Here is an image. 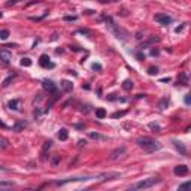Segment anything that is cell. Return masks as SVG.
Segmentation results:
<instances>
[{
	"label": "cell",
	"mask_w": 191,
	"mask_h": 191,
	"mask_svg": "<svg viewBox=\"0 0 191 191\" xmlns=\"http://www.w3.org/2000/svg\"><path fill=\"white\" fill-rule=\"evenodd\" d=\"M158 182H160V179H157V178H149V179H143V181H141V182L132 185V188H133V190H143V188H149V187H152V185H155V184H158Z\"/></svg>",
	"instance_id": "obj_2"
},
{
	"label": "cell",
	"mask_w": 191,
	"mask_h": 191,
	"mask_svg": "<svg viewBox=\"0 0 191 191\" xmlns=\"http://www.w3.org/2000/svg\"><path fill=\"white\" fill-rule=\"evenodd\" d=\"M21 66H24V67H30V66H31V60L27 58V57L21 58Z\"/></svg>",
	"instance_id": "obj_17"
},
{
	"label": "cell",
	"mask_w": 191,
	"mask_h": 191,
	"mask_svg": "<svg viewBox=\"0 0 191 191\" xmlns=\"http://www.w3.org/2000/svg\"><path fill=\"white\" fill-rule=\"evenodd\" d=\"M39 64H41L42 67H49V69H52V67H54V63H51V61H49V57H48L46 54L41 55V58H39Z\"/></svg>",
	"instance_id": "obj_5"
},
{
	"label": "cell",
	"mask_w": 191,
	"mask_h": 191,
	"mask_svg": "<svg viewBox=\"0 0 191 191\" xmlns=\"http://www.w3.org/2000/svg\"><path fill=\"white\" fill-rule=\"evenodd\" d=\"M151 54H152V55H158V51H157V49H152Z\"/></svg>",
	"instance_id": "obj_29"
},
{
	"label": "cell",
	"mask_w": 191,
	"mask_h": 191,
	"mask_svg": "<svg viewBox=\"0 0 191 191\" xmlns=\"http://www.w3.org/2000/svg\"><path fill=\"white\" fill-rule=\"evenodd\" d=\"M90 137H91V139H101V136L97 134V133H90Z\"/></svg>",
	"instance_id": "obj_26"
},
{
	"label": "cell",
	"mask_w": 191,
	"mask_h": 191,
	"mask_svg": "<svg viewBox=\"0 0 191 191\" xmlns=\"http://www.w3.org/2000/svg\"><path fill=\"white\" fill-rule=\"evenodd\" d=\"M8 37H9V30H0V39L6 41Z\"/></svg>",
	"instance_id": "obj_18"
},
{
	"label": "cell",
	"mask_w": 191,
	"mask_h": 191,
	"mask_svg": "<svg viewBox=\"0 0 191 191\" xmlns=\"http://www.w3.org/2000/svg\"><path fill=\"white\" fill-rule=\"evenodd\" d=\"M124 152H125V148H124V146L120 148V149H117V151H113V152H112V158H113V160H117V158L120 157L118 154H124Z\"/></svg>",
	"instance_id": "obj_16"
},
{
	"label": "cell",
	"mask_w": 191,
	"mask_h": 191,
	"mask_svg": "<svg viewBox=\"0 0 191 191\" xmlns=\"http://www.w3.org/2000/svg\"><path fill=\"white\" fill-rule=\"evenodd\" d=\"M8 106H9V109H14V111H17L18 109V106H20V100H10L9 103H8Z\"/></svg>",
	"instance_id": "obj_12"
},
{
	"label": "cell",
	"mask_w": 191,
	"mask_h": 191,
	"mask_svg": "<svg viewBox=\"0 0 191 191\" xmlns=\"http://www.w3.org/2000/svg\"><path fill=\"white\" fill-rule=\"evenodd\" d=\"M64 20H66V21H75V20H76V17H66Z\"/></svg>",
	"instance_id": "obj_28"
},
{
	"label": "cell",
	"mask_w": 191,
	"mask_h": 191,
	"mask_svg": "<svg viewBox=\"0 0 191 191\" xmlns=\"http://www.w3.org/2000/svg\"><path fill=\"white\" fill-rule=\"evenodd\" d=\"M149 129H152V130H157V132H160V125H157V124H154V122H151V124H149Z\"/></svg>",
	"instance_id": "obj_22"
},
{
	"label": "cell",
	"mask_w": 191,
	"mask_h": 191,
	"mask_svg": "<svg viewBox=\"0 0 191 191\" xmlns=\"http://www.w3.org/2000/svg\"><path fill=\"white\" fill-rule=\"evenodd\" d=\"M25 125H27V124H25L24 121H18V122L14 125V132H20V130L25 129Z\"/></svg>",
	"instance_id": "obj_13"
},
{
	"label": "cell",
	"mask_w": 191,
	"mask_h": 191,
	"mask_svg": "<svg viewBox=\"0 0 191 191\" xmlns=\"http://www.w3.org/2000/svg\"><path fill=\"white\" fill-rule=\"evenodd\" d=\"M170 81V78H164V79H161V82H169Z\"/></svg>",
	"instance_id": "obj_31"
},
{
	"label": "cell",
	"mask_w": 191,
	"mask_h": 191,
	"mask_svg": "<svg viewBox=\"0 0 191 191\" xmlns=\"http://www.w3.org/2000/svg\"><path fill=\"white\" fill-rule=\"evenodd\" d=\"M61 88H63L66 93H70V91L73 90V84H72L70 81H67V79H63V81H61Z\"/></svg>",
	"instance_id": "obj_8"
},
{
	"label": "cell",
	"mask_w": 191,
	"mask_h": 191,
	"mask_svg": "<svg viewBox=\"0 0 191 191\" xmlns=\"http://www.w3.org/2000/svg\"><path fill=\"white\" fill-rule=\"evenodd\" d=\"M190 185H191V182H185V184L179 185V190H188V188H190Z\"/></svg>",
	"instance_id": "obj_23"
},
{
	"label": "cell",
	"mask_w": 191,
	"mask_h": 191,
	"mask_svg": "<svg viewBox=\"0 0 191 191\" xmlns=\"http://www.w3.org/2000/svg\"><path fill=\"white\" fill-rule=\"evenodd\" d=\"M2 17H3V14H2V12H0V18H2Z\"/></svg>",
	"instance_id": "obj_32"
},
{
	"label": "cell",
	"mask_w": 191,
	"mask_h": 191,
	"mask_svg": "<svg viewBox=\"0 0 191 191\" xmlns=\"http://www.w3.org/2000/svg\"><path fill=\"white\" fill-rule=\"evenodd\" d=\"M12 79H14V76H8V78L3 81V84H2V85H3V87H8V85L12 82Z\"/></svg>",
	"instance_id": "obj_20"
},
{
	"label": "cell",
	"mask_w": 191,
	"mask_h": 191,
	"mask_svg": "<svg viewBox=\"0 0 191 191\" xmlns=\"http://www.w3.org/2000/svg\"><path fill=\"white\" fill-rule=\"evenodd\" d=\"M96 117H97L99 120H103V118L106 117V111H105L103 108H97V109H96Z\"/></svg>",
	"instance_id": "obj_11"
},
{
	"label": "cell",
	"mask_w": 191,
	"mask_h": 191,
	"mask_svg": "<svg viewBox=\"0 0 191 191\" xmlns=\"http://www.w3.org/2000/svg\"><path fill=\"white\" fill-rule=\"evenodd\" d=\"M14 182H0V187H12Z\"/></svg>",
	"instance_id": "obj_27"
},
{
	"label": "cell",
	"mask_w": 191,
	"mask_h": 191,
	"mask_svg": "<svg viewBox=\"0 0 191 191\" xmlns=\"http://www.w3.org/2000/svg\"><path fill=\"white\" fill-rule=\"evenodd\" d=\"M173 172H175V175H178V176H187L188 175V167L185 166V164H179V166H176L175 169H173Z\"/></svg>",
	"instance_id": "obj_4"
},
{
	"label": "cell",
	"mask_w": 191,
	"mask_h": 191,
	"mask_svg": "<svg viewBox=\"0 0 191 191\" xmlns=\"http://www.w3.org/2000/svg\"><path fill=\"white\" fill-rule=\"evenodd\" d=\"M57 137L60 139V141H66V139L69 137V132H67L66 129H60V132H58Z\"/></svg>",
	"instance_id": "obj_9"
},
{
	"label": "cell",
	"mask_w": 191,
	"mask_h": 191,
	"mask_svg": "<svg viewBox=\"0 0 191 191\" xmlns=\"http://www.w3.org/2000/svg\"><path fill=\"white\" fill-rule=\"evenodd\" d=\"M99 178H101V181H112V179L120 178V173H103V175H100Z\"/></svg>",
	"instance_id": "obj_7"
},
{
	"label": "cell",
	"mask_w": 191,
	"mask_h": 191,
	"mask_svg": "<svg viewBox=\"0 0 191 191\" xmlns=\"http://www.w3.org/2000/svg\"><path fill=\"white\" fill-rule=\"evenodd\" d=\"M137 58H139V60H143V55H142L141 52H139V54H137Z\"/></svg>",
	"instance_id": "obj_30"
},
{
	"label": "cell",
	"mask_w": 191,
	"mask_h": 191,
	"mask_svg": "<svg viewBox=\"0 0 191 191\" xmlns=\"http://www.w3.org/2000/svg\"><path fill=\"white\" fill-rule=\"evenodd\" d=\"M166 105H167V99H164V100L160 101V108H161V109H164V106H166Z\"/></svg>",
	"instance_id": "obj_25"
},
{
	"label": "cell",
	"mask_w": 191,
	"mask_h": 191,
	"mask_svg": "<svg viewBox=\"0 0 191 191\" xmlns=\"http://www.w3.org/2000/svg\"><path fill=\"white\" fill-rule=\"evenodd\" d=\"M154 20H155L157 22L163 24V25H167V24L172 22V18H170L167 14H157V15L154 17Z\"/></svg>",
	"instance_id": "obj_3"
},
{
	"label": "cell",
	"mask_w": 191,
	"mask_h": 191,
	"mask_svg": "<svg viewBox=\"0 0 191 191\" xmlns=\"http://www.w3.org/2000/svg\"><path fill=\"white\" fill-rule=\"evenodd\" d=\"M0 60H2L3 63H9L12 60V54L8 49H0Z\"/></svg>",
	"instance_id": "obj_6"
},
{
	"label": "cell",
	"mask_w": 191,
	"mask_h": 191,
	"mask_svg": "<svg viewBox=\"0 0 191 191\" xmlns=\"http://www.w3.org/2000/svg\"><path fill=\"white\" fill-rule=\"evenodd\" d=\"M148 73H149V75H157V73H158V69L154 67V66H151V67L148 69Z\"/></svg>",
	"instance_id": "obj_21"
},
{
	"label": "cell",
	"mask_w": 191,
	"mask_h": 191,
	"mask_svg": "<svg viewBox=\"0 0 191 191\" xmlns=\"http://www.w3.org/2000/svg\"><path fill=\"white\" fill-rule=\"evenodd\" d=\"M122 88H124V90H127V91H130L132 88H133V82H132L130 79H125V81L122 82Z\"/></svg>",
	"instance_id": "obj_15"
},
{
	"label": "cell",
	"mask_w": 191,
	"mask_h": 191,
	"mask_svg": "<svg viewBox=\"0 0 191 191\" xmlns=\"http://www.w3.org/2000/svg\"><path fill=\"white\" fill-rule=\"evenodd\" d=\"M136 143L141 146L142 149L148 151V152H154V151H158L161 148L160 142L154 141V139H151V137H139L137 141H136Z\"/></svg>",
	"instance_id": "obj_1"
},
{
	"label": "cell",
	"mask_w": 191,
	"mask_h": 191,
	"mask_svg": "<svg viewBox=\"0 0 191 191\" xmlns=\"http://www.w3.org/2000/svg\"><path fill=\"white\" fill-rule=\"evenodd\" d=\"M125 115V111H120V112H115V113H112V118H121Z\"/></svg>",
	"instance_id": "obj_19"
},
{
	"label": "cell",
	"mask_w": 191,
	"mask_h": 191,
	"mask_svg": "<svg viewBox=\"0 0 191 191\" xmlns=\"http://www.w3.org/2000/svg\"><path fill=\"white\" fill-rule=\"evenodd\" d=\"M42 85H43V88L45 90H49V91H55V85L51 82V81H43L42 82Z\"/></svg>",
	"instance_id": "obj_10"
},
{
	"label": "cell",
	"mask_w": 191,
	"mask_h": 191,
	"mask_svg": "<svg viewBox=\"0 0 191 191\" xmlns=\"http://www.w3.org/2000/svg\"><path fill=\"white\" fill-rule=\"evenodd\" d=\"M91 67H93V70H101V64H99V63H94Z\"/></svg>",
	"instance_id": "obj_24"
},
{
	"label": "cell",
	"mask_w": 191,
	"mask_h": 191,
	"mask_svg": "<svg viewBox=\"0 0 191 191\" xmlns=\"http://www.w3.org/2000/svg\"><path fill=\"white\" fill-rule=\"evenodd\" d=\"M175 146H176L178 149H179V151H181V154H182V155H185V154H187V149H185V146L182 145V142H178V141H175Z\"/></svg>",
	"instance_id": "obj_14"
}]
</instances>
